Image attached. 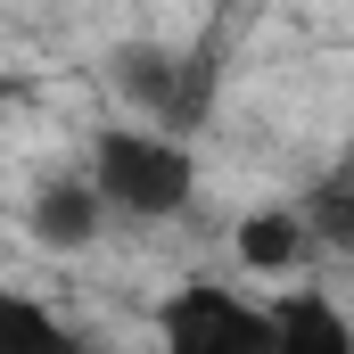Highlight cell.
Returning a JSON list of instances; mask_svg holds the SVG:
<instances>
[{"label":"cell","instance_id":"1","mask_svg":"<svg viewBox=\"0 0 354 354\" xmlns=\"http://www.w3.org/2000/svg\"><path fill=\"white\" fill-rule=\"evenodd\" d=\"M91 189L107 214L132 223H174L181 206L198 198V157L181 149L174 132L157 124H124V132H91Z\"/></svg>","mask_w":354,"mask_h":354},{"label":"cell","instance_id":"2","mask_svg":"<svg viewBox=\"0 0 354 354\" xmlns=\"http://www.w3.org/2000/svg\"><path fill=\"white\" fill-rule=\"evenodd\" d=\"M157 346L165 354H264V305L223 288V280H181L157 305Z\"/></svg>","mask_w":354,"mask_h":354},{"label":"cell","instance_id":"3","mask_svg":"<svg viewBox=\"0 0 354 354\" xmlns=\"http://www.w3.org/2000/svg\"><path fill=\"white\" fill-rule=\"evenodd\" d=\"M264 354H354V330L330 288H288L264 305Z\"/></svg>","mask_w":354,"mask_h":354},{"label":"cell","instance_id":"4","mask_svg":"<svg viewBox=\"0 0 354 354\" xmlns=\"http://www.w3.org/2000/svg\"><path fill=\"white\" fill-rule=\"evenodd\" d=\"M25 223H33V239L41 248H58V256H83L91 239L107 231V206H99V189L83 174H58L33 189V206H25Z\"/></svg>","mask_w":354,"mask_h":354},{"label":"cell","instance_id":"5","mask_svg":"<svg viewBox=\"0 0 354 354\" xmlns=\"http://www.w3.org/2000/svg\"><path fill=\"white\" fill-rule=\"evenodd\" d=\"M231 248H239V264H248V272L288 280V272L313 256V231H305V214H297V206H256V214H239Z\"/></svg>","mask_w":354,"mask_h":354},{"label":"cell","instance_id":"6","mask_svg":"<svg viewBox=\"0 0 354 354\" xmlns=\"http://www.w3.org/2000/svg\"><path fill=\"white\" fill-rule=\"evenodd\" d=\"M115 91L165 132L174 124V99H181V50H157V41H124L115 50Z\"/></svg>","mask_w":354,"mask_h":354},{"label":"cell","instance_id":"7","mask_svg":"<svg viewBox=\"0 0 354 354\" xmlns=\"http://www.w3.org/2000/svg\"><path fill=\"white\" fill-rule=\"evenodd\" d=\"M0 354H83V346H75V330H66L33 288L0 280Z\"/></svg>","mask_w":354,"mask_h":354},{"label":"cell","instance_id":"8","mask_svg":"<svg viewBox=\"0 0 354 354\" xmlns=\"http://www.w3.org/2000/svg\"><path fill=\"white\" fill-rule=\"evenodd\" d=\"M288 206L305 214L313 248H330V256H354V165H330V174L313 181L305 198H288Z\"/></svg>","mask_w":354,"mask_h":354},{"label":"cell","instance_id":"9","mask_svg":"<svg viewBox=\"0 0 354 354\" xmlns=\"http://www.w3.org/2000/svg\"><path fill=\"white\" fill-rule=\"evenodd\" d=\"M214 75H223V66H214V50H189V58H181V99H174V124H165V132L206 124V107H214Z\"/></svg>","mask_w":354,"mask_h":354}]
</instances>
